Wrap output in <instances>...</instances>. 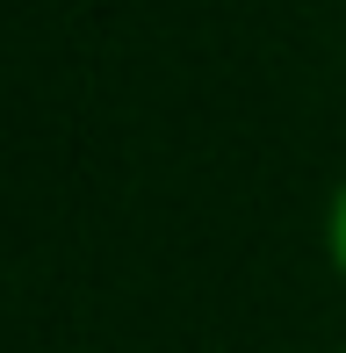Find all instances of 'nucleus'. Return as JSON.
Returning <instances> with one entry per match:
<instances>
[{
	"instance_id": "nucleus-2",
	"label": "nucleus",
	"mask_w": 346,
	"mask_h": 353,
	"mask_svg": "<svg viewBox=\"0 0 346 353\" xmlns=\"http://www.w3.org/2000/svg\"><path fill=\"white\" fill-rule=\"evenodd\" d=\"M339 353H346V346H339Z\"/></svg>"
},
{
	"instance_id": "nucleus-1",
	"label": "nucleus",
	"mask_w": 346,
	"mask_h": 353,
	"mask_svg": "<svg viewBox=\"0 0 346 353\" xmlns=\"http://www.w3.org/2000/svg\"><path fill=\"white\" fill-rule=\"evenodd\" d=\"M325 260H332V274L346 281V181L332 188V202H325Z\"/></svg>"
}]
</instances>
